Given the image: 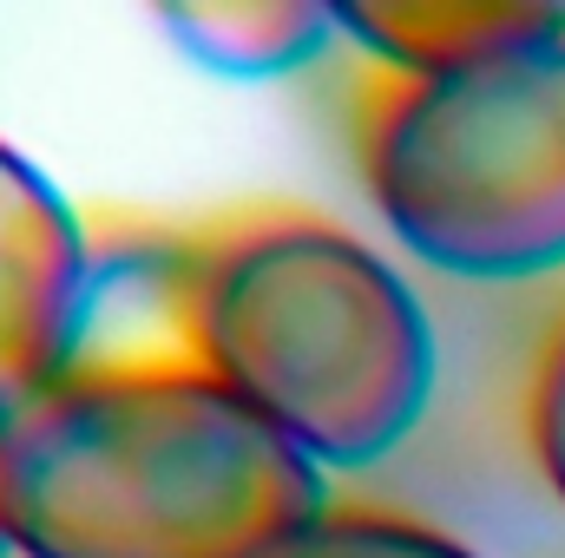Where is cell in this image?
I'll return each instance as SVG.
<instances>
[{"instance_id":"9c48e42d","label":"cell","mask_w":565,"mask_h":558,"mask_svg":"<svg viewBox=\"0 0 565 558\" xmlns=\"http://www.w3.org/2000/svg\"><path fill=\"white\" fill-rule=\"evenodd\" d=\"M526 433H533V460H540L546 486L559 493V506H565V329H559V342L546 348L540 375H533V408H526Z\"/></svg>"},{"instance_id":"30bf717a","label":"cell","mask_w":565,"mask_h":558,"mask_svg":"<svg viewBox=\"0 0 565 558\" xmlns=\"http://www.w3.org/2000/svg\"><path fill=\"white\" fill-rule=\"evenodd\" d=\"M0 558H13V526H7V427H0Z\"/></svg>"},{"instance_id":"7a4b0ae2","label":"cell","mask_w":565,"mask_h":558,"mask_svg":"<svg viewBox=\"0 0 565 558\" xmlns=\"http://www.w3.org/2000/svg\"><path fill=\"white\" fill-rule=\"evenodd\" d=\"M198 375L316 473L388 460L427 420L440 348L415 282L329 217H250L204 244Z\"/></svg>"},{"instance_id":"3957f363","label":"cell","mask_w":565,"mask_h":558,"mask_svg":"<svg viewBox=\"0 0 565 558\" xmlns=\"http://www.w3.org/2000/svg\"><path fill=\"white\" fill-rule=\"evenodd\" d=\"M362 184L440 277L565 270V33L473 73L388 79L362 112Z\"/></svg>"},{"instance_id":"6da1fadb","label":"cell","mask_w":565,"mask_h":558,"mask_svg":"<svg viewBox=\"0 0 565 558\" xmlns=\"http://www.w3.org/2000/svg\"><path fill=\"white\" fill-rule=\"evenodd\" d=\"M316 513L329 473L198 368L73 375L7 427L13 558H270Z\"/></svg>"},{"instance_id":"8992f818","label":"cell","mask_w":565,"mask_h":558,"mask_svg":"<svg viewBox=\"0 0 565 558\" xmlns=\"http://www.w3.org/2000/svg\"><path fill=\"white\" fill-rule=\"evenodd\" d=\"M342 40L388 79H447L565 33V7L546 0H369L335 7Z\"/></svg>"},{"instance_id":"ba28073f","label":"cell","mask_w":565,"mask_h":558,"mask_svg":"<svg viewBox=\"0 0 565 558\" xmlns=\"http://www.w3.org/2000/svg\"><path fill=\"white\" fill-rule=\"evenodd\" d=\"M270 558H480L454 533L402 519V513H369V506H329L302 533H289Z\"/></svg>"},{"instance_id":"5b68a950","label":"cell","mask_w":565,"mask_h":558,"mask_svg":"<svg viewBox=\"0 0 565 558\" xmlns=\"http://www.w3.org/2000/svg\"><path fill=\"white\" fill-rule=\"evenodd\" d=\"M198 289H204V244H178V237L93 244L73 375L198 368Z\"/></svg>"},{"instance_id":"52a82bcc","label":"cell","mask_w":565,"mask_h":558,"mask_svg":"<svg viewBox=\"0 0 565 558\" xmlns=\"http://www.w3.org/2000/svg\"><path fill=\"white\" fill-rule=\"evenodd\" d=\"M158 33L217 79H289L342 46L335 7L316 0H211L158 7Z\"/></svg>"},{"instance_id":"277c9868","label":"cell","mask_w":565,"mask_h":558,"mask_svg":"<svg viewBox=\"0 0 565 558\" xmlns=\"http://www.w3.org/2000/svg\"><path fill=\"white\" fill-rule=\"evenodd\" d=\"M93 237L66 191L0 139V427L73 375Z\"/></svg>"}]
</instances>
